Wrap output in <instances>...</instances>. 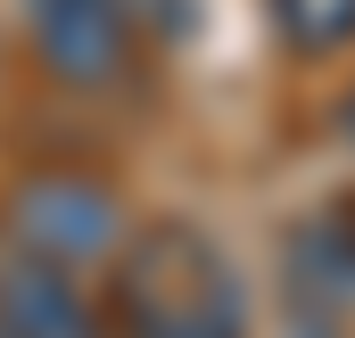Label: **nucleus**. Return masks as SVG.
Returning <instances> with one entry per match:
<instances>
[{
  "instance_id": "1",
  "label": "nucleus",
  "mask_w": 355,
  "mask_h": 338,
  "mask_svg": "<svg viewBox=\"0 0 355 338\" xmlns=\"http://www.w3.org/2000/svg\"><path fill=\"white\" fill-rule=\"evenodd\" d=\"M107 338H257V289L232 240L182 206L132 215L91 272Z\"/></svg>"
},
{
  "instance_id": "2",
  "label": "nucleus",
  "mask_w": 355,
  "mask_h": 338,
  "mask_svg": "<svg viewBox=\"0 0 355 338\" xmlns=\"http://www.w3.org/2000/svg\"><path fill=\"white\" fill-rule=\"evenodd\" d=\"M8 33H17L25 75L75 107L124 99L149 66L141 0H8Z\"/></svg>"
},
{
  "instance_id": "3",
  "label": "nucleus",
  "mask_w": 355,
  "mask_h": 338,
  "mask_svg": "<svg viewBox=\"0 0 355 338\" xmlns=\"http://www.w3.org/2000/svg\"><path fill=\"white\" fill-rule=\"evenodd\" d=\"M124 223H132L124 181L107 166H91V157H25L0 181V248L67 264L83 281L107 264V248L124 240Z\"/></svg>"
},
{
  "instance_id": "4",
  "label": "nucleus",
  "mask_w": 355,
  "mask_h": 338,
  "mask_svg": "<svg viewBox=\"0 0 355 338\" xmlns=\"http://www.w3.org/2000/svg\"><path fill=\"white\" fill-rule=\"evenodd\" d=\"M281 305L355 322V198H322L281 240Z\"/></svg>"
},
{
  "instance_id": "5",
  "label": "nucleus",
  "mask_w": 355,
  "mask_h": 338,
  "mask_svg": "<svg viewBox=\"0 0 355 338\" xmlns=\"http://www.w3.org/2000/svg\"><path fill=\"white\" fill-rule=\"evenodd\" d=\"M257 17L272 58L297 75H331L355 58V0H257Z\"/></svg>"
},
{
  "instance_id": "6",
  "label": "nucleus",
  "mask_w": 355,
  "mask_h": 338,
  "mask_svg": "<svg viewBox=\"0 0 355 338\" xmlns=\"http://www.w3.org/2000/svg\"><path fill=\"white\" fill-rule=\"evenodd\" d=\"M331 75H339V83H331V99H322V132L355 157V58H347V66H331Z\"/></svg>"
},
{
  "instance_id": "7",
  "label": "nucleus",
  "mask_w": 355,
  "mask_h": 338,
  "mask_svg": "<svg viewBox=\"0 0 355 338\" xmlns=\"http://www.w3.org/2000/svg\"><path fill=\"white\" fill-rule=\"evenodd\" d=\"M289 338H355V322H322V314H289Z\"/></svg>"
},
{
  "instance_id": "8",
  "label": "nucleus",
  "mask_w": 355,
  "mask_h": 338,
  "mask_svg": "<svg viewBox=\"0 0 355 338\" xmlns=\"http://www.w3.org/2000/svg\"><path fill=\"white\" fill-rule=\"evenodd\" d=\"M0 338H42V330H25V322H17V314H0Z\"/></svg>"
}]
</instances>
